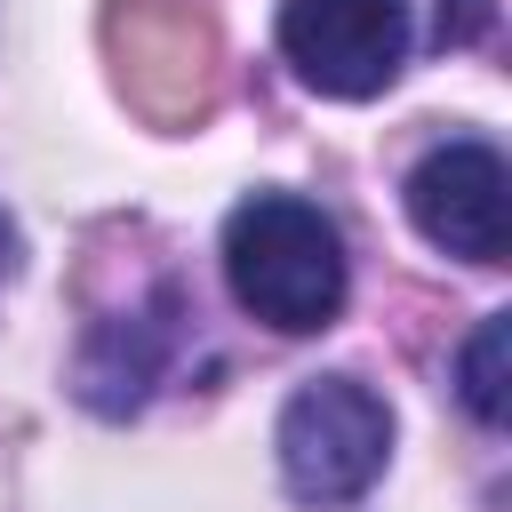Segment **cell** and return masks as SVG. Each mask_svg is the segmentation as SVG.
<instances>
[{"instance_id":"obj_3","label":"cell","mask_w":512,"mask_h":512,"mask_svg":"<svg viewBox=\"0 0 512 512\" xmlns=\"http://www.w3.org/2000/svg\"><path fill=\"white\" fill-rule=\"evenodd\" d=\"M280 56L304 88L360 104L408 64V0H280Z\"/></svg>"},{"instance_id":"obj_5","label":"cell","mask_w":512,"mask_h":512,"mask_svg":"<svg viewBox=\"0 0 512 512\" xmlns=\"http://www.w3.org/2000/svg\"><path fill=\"white\" fill-rule=\"evenodd\" d=\"M168 344H176V296H160L152 312H112L88 328L80 344V400L96 416H128L144 408V392L160 384L168 368Z\"/></svg>"},{"instance_id":"obj_1","label":"cell","mask_w":512,"mask_h":512,"mask_svg":"<svg viewBox=\"0 0 512 512\" xmlns=\"http://www.w3.org/2000/svg\"><path fill=\"white\" fill-rule=\"evenodd\" d=\"M224 280H232V304L248 320H264L280 336H320L352 296L344 232L320 200L248 192L224 216Z\"/></svg>"},{"instance_id":"obj_2","label":"cell","mask_w":512,"mask_h":512,"mask_svg":"<svg viewBox=\"0 0 512 512\" xmlns=\"http://www.w3.org/2000/svg\"><path fill=\"white\" fill-rule=\"evenodd\" d=\"M272 456L296 504L328 512L376 488L384 456H392V408L376 384L360 376H304L272 424Z\"/></svg>"},{"instance_id":"obj_4","label":"cell","mask_w":512,"mask_h":512,"mask_svg":"<svg viewBox=\"0 0 512 512\" xmlns=\"http://www.w3.org/2000/svg\"><path fill=\"white\" fill-rule=\"evenodd\" d=\"M504 192H512V168H504V152L496 144H480V136H448V144H432L416 168H408V224L440 248V256H464V264H504V248H512V208H504Z\"/></svg>"},{"instance_id":"obj_8","label":"cell","mask_w":512,"mask_h":512,"mask_svg":"<svg viewBox=\"0 0 512 512\" xmlns=\"http://www.w3.org/2000/svg\"><path fill=\"white\" fill-rule=\"evenodd\" d=\"M16 256H24V240H16V224H8V216H0V288H8V280H16Z\"/></svg>"},{"instance_id":"obj_7","label":"cell","mask_w":512,"mask_h":512,"mask_svg":"<svg viewBox=\"0 0 512 512\" xmlns=\"http://www.w3.org/2000/svg\"><path fill=\"white\" fill-rule=\"evenodd\" d=\"M488 24V0H440V48L448 40H472Z\"/></svg>"},{"instance_id":"obj_6","label":"cell","mask_w":512,"mask_h":512,"mask_svg":"<svg viewBox=\"0 0 512 512\" xmlns=\"http://www.w3.org/2000/svg\"><path fill=\"white\" fill-rule=\"evenodd\" d=\"M504 384H512V312H488L456 352V392L480 424H504V408H512Z\"/></svg>"}]
</instances>
